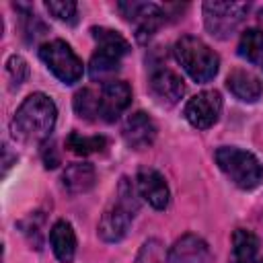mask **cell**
<instances>
[{
	"mask_svg": "<svg viewBox=\"0 0 263 263\" xmlns=\"http://www.w3.org/2000/svg\"><path fill=\"white\" fill-rule=\"evenodd\" d=\"M39 58L49 68V72L58 80H62L64 84H74L82 78V72H84L82 60L62 39H53V41L43 43L39 49Z\"/></svg>",
	"mask_w": 263,
	"mask_h": 263,
	"instance_id": "cell-6",
	"label": "cell"
},
{
	"mask_svg": "<svg viewBox=\"0 0 263 263\" xmlns=\"http://www.w3.org/2000/svg\"><path fill=\"white\" fill-rule=\"evenodd\" d=\"M138 195H140L138 187L127 177H121V181L115 189L113 201L103 212L99 226H97V232L105 242H117L127 234V230L136 218V212L140 210Z\"/></svg>",
	"mask_w": 263,
	"mask_h": 263,
	"instance_id": "cell-2",
	"label": "cell"
},
{
	"mask_svg": "<svg viewBox=\"0 0 263 263\" xmlns=\"http://www.w3.org/2000/svg\"><path fill=\"white\" fill-rule=\"evenodd\" d=\"M168 263H212V255L203 238L185 234L171 247Z\"/></svg>",
	"mask_w": 263,
	"mask_h": 263,
	"instance_id": "cell-14",
	"label": "cell"
},
{
	"mask_svg": "<svg viewBox=\"0 0 263 263\" xmlns=\"http://www.w3.org/2000/svg\"><path fill=\"white\" fill-rule=\"evenodd\" d=\"M148 90H150V95L154 97V101H156L158 105L173 107V105H177L179 99L183 97L185 84H183V80H181L179 74H175V72L168 70V68H160V70H154V72L150 74Z\"/></svg>",
	"mask_w": 263,
	"mask_h": 263,
	"instance_id": "cell-11",
	"label": "cell"
},
{
	"mask_svg": "<svg viewBox=\"0 0 263 263\" xmlns=\"http://www.w3.org/2000/svg\"><path fill=\"white\" fill-rule=\"evenodd\" d=\"M203 23L216 39H228L236 33L249 12L247 2H203Z\"/></svg>",
	"mask_w": 263,
	"mask_h": 263,
	"instance_id": "cell-7",
	"label": "cell"
},
{
	"mask_svg": "<svg viewBox=\"0 0 263 263\" xmlns=\"http://www.w3.org/2000/svg\"><path fill=\"white\" fill-rule=\"evenodd\" d=\"M259 249V238L245 228H236L232 234V257L230 263H253Z\"/></svg>",
	"mask_w": 263,
	"mask_h": 263,
	"instance_id": "cell-18",
	"label": "cell"
},
{
	"mask_svg": "<svg viewBox=\"0 0 263 263\" xmlns=\"http://www.w3.org/2000/svg\"><path fill=\"white\" fill-rule=\"evenodd\" d=\"M74 111L78 117L86 121H97L99 119V90L95 88H80L74 95Z\"/></svg>",
	"mask_w": 263,
	"mask_h": 263,
	"instance_id": "cell-20",
	"label": "cell"
},
{
	"mask_svg": "<svg viewBox=\"0 0 263 263\" xmlns=\"http://www.w3.org/2000/svg\"><path fill=\"white\" fill-rule=\"evenodd\" d=\"M175 58L195 82H210L220 68L218 53L193 35H185L175 43Z\"/></svg>",
	"mask_w": 263,
	"mask_h": 263,
	"instance_id": "cell-3",
	"label": "cell"
},
{
	"mask_svg": "<svg viewBox=\"0 0 263 263\" xmlns=\"http://www.w3.org/2000/svg\"><path fill=\"white\" fill-rule=\"evenodd\" d=\"M43 164H45V168H55L60 164V156L55 154V146L53 144L43 148Z\"/></svg>",
	"mask_w": 263,
	"mask_h": 263,
	"instance_id": "cell-24",
	"label": "cell"
},
{
	"mask_svg": "<svg viewBox=\"0 0 263 263\" xmlns=\"http://www.w3.org/2000/svg\"><path fill=\"white\" fill-rule=\"evenodd\" d=\"M222 111V97L218 90H201L199 95H195L193 99L187 101L183 115L185 119L197 127V129H208L212 127Z\"/></svg>",
	"mask_w": 263,
	"mask_h": 263,
	"instance_id": "cell-9",
	"label": "cell"
},
{
	"mask_svg": "<svg viewBox=\"0 0 263 263\" xmlns=\"http://www.w3.org/2000/svg\"><path fill=\"white\" fill-rule=\"evenodd\" d=\"M55 103L43 92H33L21 103L12 117V136L23 142L45 140L55 125Z\"/></svg>",
	"mask_w": 263,
	"mask_h": 263,
	"instance_id": "cell-1",
	"label": "cell"
},
{
	"mask_svg": "<svg viewBox=\"0 0 263 263\" xmlns=\"http://www.w3.org/2000/svg\"><path fill=\"white\" fill-rule=\"evenodd\" d=\"M226 86H228V90L238 101H245V103H255L263 95V82H261V78L255 76L249 70H242V68H236V70H232L228 74Z\"/></svg>",
	"mask_w": 263,
	"mask_h": 263,
	"instance_id": "cell-15",
	"label": "cell"
},
{
	"mask_svg": "<svg viewBox=\"0 0 263 263\" xmlns=\"http://www.w3.org/2000/svg\"><path fill=\"white\" fill-rule=\"evenodd\" d=\"M121 134L129 148L144 150V148L152 146V142L156 140V123L144 111H136L125 119Z\"/></svg>",
	"mask_w": 263,
	"mask_h": 263,
	"instance_id": "cell-13",
	"label": "cell"
},
{
	"mask_svg": "<svg viewBox=\"0 0 263 263\" xmlns=\"http://www.w3.org/2000/svg\"><path fill=\"white\" fill-rule=\"evenodd\" d=\"M136 187L140 197H144L154 210H166L171 201V191L164 181V177L156 168L142 166L136 175Z\"/></svg>",
	"mask_w": 263,
	"mask_h": 263,
	"instance_id": "cell-12",
	"label": "cell"
},
{
	"mask_svg": "<svg viewBox=\"0 0 263 263\" xmlns=\"http://www.w3.org/2000/svg\"><path fill=\"white\" fill-rule=\"evenodd\" d=\"M6 70H8V74H10L12 86L23 84V80H25L27 74H29V66H27V62H25L21 55H10L8 62H6Z\"/></svg>",
	"mask_w": 263,
	"mask_h": 263,
	"instance_id": "cell-23",
	"label": "cell"
},
{
	"mask_svg": "<svg viewBox=\"0 0 263 263\" xmlns=\"http://www.w3.org/2000/svg\"><path fill=\"white\" fill-rule=\"evenodd\" d=\"M257 263H263V259H261V261H257Z\"/></svg>",
	"mask_w": 263,
	"mask_h": 263,
	"instance_id": "cell-25",
	"label": "cell"
},
{
	"mask_svg": "<svg viewBox=\"0 0 263 263\" xmlns=\"http://www.w3.org/2000/svg\"><path fill=\"white\" fill-rule=\"evenodd\" d=\"M95 181H97V173L90 162H72L70 166H66L62 175V185L72 195L86 193L95 185Z\"/></svg>",
	"mask_w": 263,
	"mask_h": 263,
	"instance_id": "cell-17",
	"label": "cell"
},
{
	"mask_svg": "<svg viewBox=\"0 0 263 263\" xmlns=\"http://www.w3.org/2000/svg\"><path fill=\"white\" fill-rule=\"evenodd\" d=\"M45 8L49 10L51 16H55L62 23L74 25L76 23V14H78V4L72 0H47Z\"/></svg>",
	"mask_w": 263,
	"mask_h": 263,
	"instance_id": "cell-22",
	"label": "cell"
},
{
	"mask_svg": "<svg viewBox=\"0 0 263 263\" xmlns=\"http://www.w3.org/2000/svg\"><path fill=\"white\" fill-rule=\"evenodd\" d=\"M90 33L97 41V49L90 58L88 72L92 78H107L119 70L121 60L129 53V43L107 27H92Z\"/></svg>",
	"mask_w": 263,
	"mask_h": 263,
	"instance_id": "cell-5",
	"label": "cell"
},
{
	"mask_svg": "<svg viewBox=\"0 0 263 263\" xmlns=\"http://www.w3.org/2000/svg\"><path fill=\"white\" fill-rule=\"evenodd\" d=\"M66 146L80 156H88L95 152H103L107 148V138L103 136H80L76 132H72L66 140Z\"/></svg>",
	"mask_w": 263,
	"mask_h": 263,
	"instance_id": "cell-21",
	"label": "cell"
},
{
	"mask_svg": "<svg viewBox=\"0 0 263 263\" xmlns=\"http://www.w3.org/2000/svg\"><path fill=\"white\" fill-rule=\"evenodd\" d=\"M49 245L60 263H72L76 255V234L70 222L58 220L49 230Z\"/></svg>",
	"mask_w": 263,
	"mask_h": 263,
	"instance_id": "cell-16",
	"label": "cell"
},
{
	"mask_svg": "<svg viewBox=\"0 0 263 263\" xmlns=\"http://www.w3.org/2000/svg\"><path fill=\"white\" fill-rule=\"evenodd\" d=\"M117 8L136 27V37L140 41L152 37L166 18L164 10L152 2H119Z\"/></svg>",
	"mask_w": 263,
	"mask_h": 263,
	"instance_id": "cell-8",
	"label": "cell"
},
{
	"mask_svg": "<svg viewBox=\"0 0 263 263\" xmlns=\"http://www.w3.org/2000/svg\"><path fill=\"white\" fill-rule=\"evenodd\" d=\"M238 55L263 70V29H247L240 35Z\"/></svg>",
	"mask_w": 263,
	"mask_h": 263,
	"instance_id": "cell-19",
	"label": "cell"
},
{
	"mask_svg": "<svg viewBox=\"0 0 263 263\" xmlns=\"http://www.w3.org/2000/svg\"><path fill=\"white\" fill-rule=\"evenodd\" d=\"M216 162L220 171L245 191H251L263 183V164L259 158L236 146H222L216 150Z\"/></svg>",
	"mask_w": 263,
	"mask_h": 263,
	"instance_id": "cell-4",
	"label": "cell"
},
{
	"mask_svg": "<svg viewBox=\"0 0 263 263\" xmlns=\"http://www.w3.org/2000/svg\"><path fill=\"white\" fill-rule=\"evenodd\" d=\"M132 103V88L121 80H109L99 88V119L115 121Z\"/></svg>",
	"mask_w": 263,
	"mask_h": 263,
	"instance_id": "cell-10",
	"label": "cell"
}]
</instances>
